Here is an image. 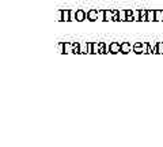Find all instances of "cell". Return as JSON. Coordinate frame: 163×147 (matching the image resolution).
Here are the masks:
<instances>
[{
    "mask_svg": "<svg viewBox=\"0 0 163 147\" xmlns=\"http://www.w3.org/2000/svg\"><path fill=\"white\" fill-rule=\"evenodd\" d=\"M131 49H133V46H131V44L129 42H122L121 44V53H124V55H127V53L131 52Z\"/></svg>",
    "mask_w": 163,
    "mask_h": 147,
    "instance_id": "5b68a950",
    "label": "cell"
},
{
    "mask_svg": "<svg viewBox=\"0 0 163 147\" xmlns=\"http://www.w3.org/2000/svg\"><path fill=\"white\" fill-rule=\"evenodd\" d=\"M109 52L110 53H118L121 52V44H118V42H112V44H109Z\"/></svg>",
    "mask_w": 163,
    "mask_h": 147,
    "instance_id": "277c9868",
    "label": "cell"
},
{
    "mask_svg": "<svg viewBox=\"0 0 163 147\" xmlns=\"http://www.w3.org/2000/svg\"><path fill=\"white\" fill-rule=\"evenodd\" d=\"M101 15H102V21H105V22L113 21V10L101 11Z\"/></svg>",
    "mask_w": 163,
    "mask_h": 147,
    "instance_id": "7a4b0ae2",
    "label": "cell"
},
{
    "mask_svg": "<svg viewBox=\"0 0 163 147\" xmlns=\"http://www.w3.org/2000/svg\"><path fill=\"white\" fill-rule=\"evenodd\" d=\"M133 14H135V21L140 19V10H133Z\"/></svg>",
    "mask_w": 163,
    "mask_h": 147,
    "instance_id": "2e32d148",
    "label": "cell"
},
{
    "mask_svg": "<svg viewBox=\"0 0 163 147\" xmlns=\"http://www.w3.org/2000/svg\"><path fill=\"white\" fill-rule=\"evenodd\" d=\"M155 21L156 22L163 21V10H155Z\"/></svg>",
    "mask_w": 163,
    "mask_h": 147,
    "instance_id": "ba28073f",
    "label": "cell"
},
{
    "mask_svg": "<svg viewBox=\"0 0 163 147\" xmlns=\"http://www.w3.org/2000/svg\"><path fill=\"white\" fill-rule=\"evenodd\" d=\"M57 49H59V52L64 53V42H61V44H59V46H57Z\"/></svg>",
    "mask_w": 163,
    "mask_h": 147,
    "instance_id": "e0dca14e",
    "label": "cell"
},
{
    "mask_svg": "<svg viewBox=\"0 0 163 147\" xmlns=\"http://www.w3.org/2000/svg\"><path fill=\"white\" fill-rule=\"evenodd\" d=\"M92 53H99V41L94 42V50H92Z\"/></svg>",
    "mask_w": 163,
    "mask_h": 147,
    "instance_id": "9a60e30c",
    "label": "cell"
},
{
    "mask_svg": "<svg viewBox=\"0 0 163 147\" xmlns=\"http://www.w3.org/2000/svg\"><path fill=\"white\" fill-rule=\"evenodd\" d=\"M147 19L148 22L155 21V10H147Z\"/></svg>",
    "mask_w": 163,
    "mask_h": 147,
    "instance_id": "9c48e42d",
    "label": "cell"
},
{
    "mask_svg": "<svg viewBox=\"0 0 163 147\" xmlns=\"http://www.w3.org/2000/svg\"><path fill=\"white\" fill-rule=\"evenodd\" d=\"M59 21L69 22L71 21V11L69 10H61L60 11V17H59Z\"/></svg>",
    "mask_w": 163,
    "mask_h": 147,
    "instance_id": "6da1fadb",
    "label": "cell"
},
{
    "mask_svg": "<svg viewBox=\"0 0 163 147\" xmlns=\"http://www.w3.org/2000/svg\"><path fill=\"white\" fill-rule=\"evenodd\" d=\"M132 21H135L133 10H127V22H132Z\"/></svg>",
    "mask_w": 163,
    "mask_h": 147,
    "instance_id": "30bf717a",
    "label": "cell"
},
{
    "mask_svg": "<svg viewBox=\"0 0 163 147\" xmlns=\"http://www.w3.org/2000/svg\"><path fill=\"white\" fill-rule=\"evenodd\" d=\"M87 18V12L83 10H76V21L78 22H83Z\"/></svg>",
    "mask_w": 163,
    "mask_h": 147,
    "instance_id": "8992f818",
    "label": "cell"
},
{
    "mask_svg": "<svg viewBox=\"0 0 163 147\" xmlns=\"http://www.w3.org/2000/svg\"><path fill=\"white\" fill-rule=\"evenodd\" d=\"M120 21H127V10H120Z\"/></svg>",
    "mask_w": 163,
    "mask_h": 147,
    "instance_id": "4fadbf2b",
    "label": "cell"
},
{
    "mask_svg": "<svg viewBox=\"0 0 163 147\" xmlns=\"http://www.w3.org/2000/svg\"><path fill=\"white\" fill-rule=\"evenodd\" d=\"M99 14H101V12L98 10H94V8H92V10H90L89 12H87V19H89V21H91V22H94V21H97V19H98Z\"/></svg>",
    "mask_w": 163,
    "mask_h": 147,
    "instance_id": "3957f363",
    "label": "cell"
},
{
    "mask_svg": "<svg viewBox=\"0 0 163 147\" xmlns=\"http://www.w3.org/2000/svg\"><path fill=\"white\" fill-rule=\"evenodd\" d=\"M156 50H158V53L163 55V41H159V42H158V48H156Z\"/></svg>",
    "mask_w": 163,
    "mask_h": 147,
    "instance_id": "5bb4252c",
    "label": "cell"
},
{
    "mask_svg": "<svg viewBox=\"0 0 163 147\" xmlns=\"http://www.w3.org/2000/svg\"><path fill=\"white\" fill-rule=\"evenodd\" d=\"M140 22H147L148 19H147V10H144V8H142L140 10V19H139Z\"/></svg>",
    "mask_w": 163,
    "mask_h": 147,
    "instance_id": "8fae6325",
    "label": "cell"
},
{
    "mask_svg": "<svg viewBox=\"0 0 163 147\" xmlns=\"http://www.w3.org/2000/svg\"><path fill=\"white\" fill-rule=\"evenodd\" d=\"M64 53H72V42H64Z\"/></svg>",
    "mask_w": 163,
    "mask_h": 147,
    "instance_id": "7c38bea8",
    "label": "cell"
},
{
    "mask_svg": "<svg viewBox=\"0 0 163 147\" xmlns=\"http://www.w3.org/2000/svg\"><path fill=\"white\" fill-rule=\"evenodd\" d=\"M72 53H75V55H79V53H82V50H80V44H79V42H72Z\"/></svg>",
    "mask_w": 163,
    "mask_h": 147,
    "instance_id": "52a82bcc",
    "label": "cell"
}]
</instances>
